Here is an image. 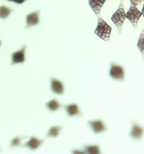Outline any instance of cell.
<instances>
[{"label": "cell", "instance_id": "1", "mask_svg": "<svg viewBox=\"0 0 144 154\" xmlns=\"http://www.w3.org/2000/svg\"><path fill=\"white\" fill-rule=\"evenodd\" d=\"M112 28L101 17L98 18V24L94 33L104 41L109 42Z\"/></svg>", "mask_w": 144, "mask_h": 154}, {"label": "cell", "instance_id": "2", "mask_svg": "<svg viewBox=\"0 0 144 154\" xmlns=\"http://www.w3.org/2000/svg\"><path fill=\"white\" fill-rule=\"evenodd\" d=\"M126 13L124 12V10L123 8V1L121 0L118 9L115 12V13L112 15V17L113 23L117 26L119 33L121 35L122 32V26L124 22L126 20Z\"/></svg>", "mask_w": 144, "mask_h": 154}, {"label": "cell", "instance_id": "3", "mask_svg": "<svg viewBox=\"0 0 144 154\" xmlns=\"http://www.w3.org/2000/svg\"><path fill=\"white\" fill-rule=\"evenodd\" d=\"M142 13L137 9L136 6L130 2V8L126 14V17L132 24L135 29L137 27V23Z\"/></svg>", "mask_w": 144, "mask_h": 154}, {"label": "cell", "instance_id": "4", "mask_svg": "<svg viewBox=\"0 0 144 154\" xmlns=\"http://www.w3.org/2000/svg\"><path fill=\"white\" fill-rule=\"evenodd\" d=\"M110 76L115 79L123 82L124 80V70L123 67L114 63H112L109 72Z\"/></svg>", "mask_w": 144, "mask_h": 154}, {"label": "cell", "instance_id": "5", "mask_svg": "<svg viewBox=\"0 0 144 154\" xmlns=\"http://www.w3.org/2000/svg\"><path fill=\"white\" fill-rule=\"evenodd\" d=\"M132 128L130 133V136L136 140H141L143 134L144 129L134 120H132Z\"/></svg>", "mask_w": 144, "mask_h": 154}, {"label": "cell", "instance_id": "6", "mask_svg": "<svg viewBox=\"0 0 144 154\" xmlns=\"http://www.w3.org/2000/svg\"><path fill=\"white\" fill-rule=\"evenodd\" d=\"M88 124L96 134L107 131L108 130L102 120L88 121Z\"/></svg>", "mask_w": 144, "mask_h": 154}, {"label": "cell", "instance_id": "7", "mask_svg": "<svg viewBox=\"0 0 144 154\" xmlns=\"http://www.w3.org/2000/svg\"><path fill=\"white\" fill-rule=\"evenodd\" d=\"M27 46L24 45L21 49L12 53V62L11 64L22 63L25 62V51Z\"/></svg>", "mask_w": 144, "mask_h": 154}, {"label": "cell", "instance_id": "8", "mask_svg": "<svg viewBox=\"0 0 144 154\" xmlns=\"http://www.w3.org/2000/svg\"><path fill=\"white\" fill-rule=\"evenodd\" d=\"M40 10H38L32 13L27 15L26 17V28H29L33 26L37 25L40 23L39 14Z\"/></svg>", "mask_w": 144, "mask_h": 154}, {"label": "cell", "instance_id": "9", "mask_svg": "<svg viewBox=\"0 0 144 154\" xmlns=\"http://www.w3.org/2000/svg\"><path fill=\"white\" fill-rule=\"evenodd\" d=\"M51 91L58 95H63L64 93V86L63 82L56 79L54 77H51Z\"/></svg>", "mask_w": 144, "mask_h": 154}, {"label": "cell", "instance_id": "10", "mask_svg": "<svg viewBox=\"0 0 144 154\" xmlns=\"http://www.w3.org/2000/svg\"><path fill=\"white\" fill-rule=\"evenodd\" d=\"M63 107L67 110L69 116H74L76 115L83 116V115L79 109L78 104L76 103L66 105L63 106Z\"/></svg>", "mask_w": 144, "mask_h": 154}, {"label": "cell", "instance_id": "11", "mask_svg": "<svg viewBox=\"0 0 144 154\" xmlns=\"http://www.w3.org/2000/svg\"><path fill=\"white\" fill-rule=\"evenodd\" d=\"M44 142V140L38 139L34 137H32L30 140L24 143V146L32 150H35L39 148Z\"/></svg>", "mask_w": 144, "mask_h": 154}, {"label": "cell", "instance_id": "12", "mask_svg": "<svg viewBox=\"0 0 144 154\" xmlns=\"http://www.w3.org/2000/svg\"><path fill=\"white\" fill-rule=\"evenodd\" d=\"M105 2V0H89V4L91 8L98 17L100 14V10Z\"/></svg>", "mask_w": 144, "mask_h": 154}, {"label": "cell", "instance_id": "13", "mask_svg": "<svg viewBox=\"0 0 144 154\" xmlns=\"http://www.w3.org/2000/svg\"><path fill=\"white\" fill-rule=\"evenodd\" d=\"M45 106L47 109L52 112H55L62 107L60 103L56 99L51 100L50 101L46 103Z\"/></svg>", "mask_w": 144, "mask_h": 154}, {"label": "cell", "instance_id": "14", "mask_svg": "<svg viewBox=\"0 0 144 154\" xmlns=\"http://www.w3.org/2000/svg\"><path fill=\"white\" fill-rule=\"evenodd\" d=\"M63 128V127L62 126H54L51 127L47 134V137H58Z\"/></svg>", "mask_w": 144, "mask_h": 154}, {"label": "cell", "instance_id": "15", "mask_svg": "<svg viewBox=\"0 0 144 154\" xmlns=\"http://www.w3.org/2000/svg\"><path fill=\"white\" fill-rule=\"evenodd\" d=\"M85 152L88 154H100V147L98 145H85Z\"/></svg>", "mask_w": 144, "mask_h": 154}, {"label": "cell", "instance_id": "16", "mask_svg": "<svg viewBox=\"0 0 144 154\" xmlns=\"http://www.w3.org/2000/svg\"><path fill=\"white\" fill-rule=\"evenodd\" d=\"M13 10L7 8L4 5L0 6V18L2 19H6L11 13Z\"/></svg>", "mask_w": 144, "mask_h": 154}, {"label": "cell", "instance_id": "17", "mask_svg": "<svg viewBox=\"0 0 144 154\" xmlns=\"http://www.w3.org/2000/svg\"><path fill=\"white\" fill-rule=\"evenodd\" d=\"M138 46H139L140 50L141 51L142 55V57H143V55H144V35H143V31H142V33L141 34V35L140 36Z\"/></svg>", "mask_w": 144, "mask_h": 154}, {"label": "cell", "instance_id": "18", "mask_svg": "<svg viewBox=\"0 0 144 154\" xmlns=\"http://www.w3.org/2000/svg\"><path fill=\"white\" fill-rule=\"evenodd\" d=\"M21 144V140H20V137H16L15 138H14L12 142H11V146L12 147H16L18 146H20Z\"/></svg>", "mask_w": 144, "mask_h": 154}, {"label": "cell", "instance_id": "19", "mask_svg": "<svg viewBox=\"0 0 144 154\" xmlns=\"http://www.w3.org/2000/svg\"><path fill=\"white\" fill-rule=\"evenodd\" d=\"M131 2L133 3L134 5L135 6H138L141 5L142 2L144 1V0H130Z\"/></svg>", "mask_w": 144, "mask_h": 154}, {"label": "cell", "instance_id": "20", "mask_svg": "<svg viewBox=\"0 0 144 154\" xmlns=\"http://www.w3.org/2000/svg\"><path fill=\"white\" fill-rule=\"evenodd\" d=\"M9 1H13L14 2L18 4H22L24 3L26 0H8Z\"/></svg>", "mask_w": 144, "mask_h": 154}, {"label": "cell", "instance_id": "21", "mask_svg": "<svg viewBox=\"0 0 144 154\" xmlns=\"http://www.w3.org/2000/svg\"><path fill=\"white\" fill-rule=\"evenodd\" d=\"M74 154H85V151H82L81 150H73L72 151Z\"/></svg>", "mask_w": 144, "mask_h": 154}, {"label": "cell", "instance_id": "22", "mask_svg": "<svg viewBox=\"0 0 144 154\" xmlns=\"http://www.w3.org/2000/svg\"><path fill=\"white\" fill-rule=\"evenodd\" d=\"M1 41H0V46H1Z\"/></svg>", "mask_w": 144, "mask_h": 154}, {"label": "cell", "instance_id": "23", "mask_svg": "<svg viewBox=\"0 0 144 154\" xmlns=\"http://www.w3.org/2000/svg\"><path fill=\"white\" fill-rule=\"evenodd\" d=\"M105 1H106V0H105Z\"/></svg>", "mask_w": 144, "mask_h": 154}]
</instances>
